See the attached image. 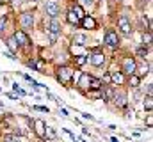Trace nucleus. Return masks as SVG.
Instances as JSON below:
<instances>
[{"mask_svg": "<svg viewBox=\"0 0 153 142\" xmlns=\"http://www.w3.org/2000/svg\"><path fill=\"white\" fill-rule=\"evenodd\" d=\"M5 44H7V48H9V50H11L13 53H14V52L18 50V43H16V39H14V37H9V39L5 41Z\"/></svg>", "mask_w": 153, "mask_h": 142, "instance_id": "19", "label": "nucleus"}, {"mask_svg": "<svg viewBox=\"0 0 153 142\" xmlns=\"http://www.w3.org/2000/svg\"><path fill=\"white\" fill-rule=\"evenodd\" d=\"M112 100H114V103L117 105V108H125V106L128 105L126 92H123V91H114V94H112Z\"/></svg>", "mask_w": 153, "mask_h": 142, "instance_id": "8", "label": "nucleus"}, {"mask_svg": "<svg viewBox=\"0 0 153 142\" xmlns=\"http://www.w3.org/2000/svg\"><path fill=\"white\" fill-rule=\"evenodd\" d=\"M71 41H73V44H76V46H85V44L89 43V39H87L85 34H75Z\"/></svg>", "mask_w": 153, "mask_h": 142, "instance_id": "14", "label": "nucleus"}, {"mask_svg": "<svg viewBox=\"0 0 153 142\" xmlns=\"http://www.w3.org/2000/svg\"><path fill=\"white\" fill-rule=\"evenodd\" d=\"M39 142H46V141H45V139H41V141H39Z\"/></svg>", "mask_w": 153, "mask_h": 142, "instance_id": "35", "label": "nucleus"}, {"mask_svg": "<svg viewBox=\"0 0 153 142\" xmlns=\"http://www.w3.org/2000/svg\"><path fill=\"white\" fill-rule=\"evenodd\" d=\"M87 59H89V55H76L75 57V64L76 66H84V64L87 62Z\"/></svg>", "mask_w": 153, "mask_h": 142, "instance_id": "22", "label": "nucleus"}, {"mask_svg": "<svg viewBox=\"0 0 153 142\" xmlns=\"http://www.w3.org/2000/svg\"><path fill=\"white\" fill-rule=\"evenodd\" d=\"M66 20H68V23H71V25H75V27H80V20L76 18V14L73 11H68V13H66Z\"/></svg>", "mask_w": 153, "mask_h": 142, "instance_id": "18", "label": "nucleus"}, {"mask_svg": "<svg viewBox=\"0 0 153 142\" xmlns=\"http://www.w3.org/2000/svg\"><path fill=\"white\" fill-rule=\"evenodd\" d=\"M32 108H34V110H39V112H46V114H48V108H46V106H32Z\"/></svg>", "mask_w": 153, "mask_h": 142, "instance_id": "28", "label": "nucleus"}, {"mask_svg": "<svg viewBox=\"0 0 153 142\" xmlns=\"http://www.w3.org/2000/svg\"><path fill=\"white\" fill-rule=\"evenodd\" d=\"M103 43L109 46V48H117L119 46V37H117V32L112 30V29H107V32H105V37H103Z\"/></svg>", "mask_w": 153, "mask_h": 142, "instance_id": "3", "label": "nucleus"}, {"mask_svg": "<svg viewBox=\"0 0 153 142\" xmlns=\"http://www.w3.org/2000/svg\"><path fill=\"white\" fill-rule=\"evenodd\" d=\"M13 89H14L20 96H25V91H23V89H20V87H18V84H13Z\"/></svg>", "mask_w": 153, "mask_h": 142, "instance_id": "27", "label": "nucleus"}, {"mask_svg": "<svg viewBox=\"0 0 153 142\" xmlns=\"http://www.w3.org/2000/svg\"><path fill=\"white\" fill-rule=\"evenodd\" d=\"M152 106H153V103H152V96H146V101H144V108L148 110V114L152 112Z\"/></svg>", "mask_w": 153, "mask_h": 142, "instance_id": "24", "label": "nucleus"}, {"mask_svg": "<svg viewBox=\"0 0 153 142\" xmlns=\"http://www.w3.org/2000/svg\"><path fill=\"white\" fill-rule=\"evenodd\" d=\"M143 41H144V46H148V48H150V44H152V32H144Z\"/></svg>", "mask_w": 153, "mask_h": 142, "instance_id": "23", "label": "nucleus"}, {"mask_svg": "<svg viewBox=\"0 0 153 142\" xmlns=\"http://www.w3.org/2000/svg\"><path fill=\"white\" fill-rule=\"evenodd\" d=\"M13 37L16 39V43H18V46H29L30 44V39H29V36H27V32L25 30H16L14 34H13Z\"/></svg>", "mask_w": 153, "mask_h": 142, "instance_id": "9", "label": "nucleus"}, {"mask_svg": "<svg viewBox=\"0 0 153 142\" xmlns=\"http://www.w3.org/2000/svg\"><path fill=\"white\" fill-rule=\"evenodd\" d=\"M128 85H130L132 89H137V87L141 85V76H139L137 73L130 75V76H128Z\"/></svg>", "mask_w": 153, "mask_h": 142, "instance_id": "16", "label": "nucleus"}, {"mask_svg": "<svg viewBox=\"0 0 153 142\" xmlns=\"http://www.w3.org/2000/svg\"><path fill=\"white\" fill-rule=\"evenodd\" d=\"M34 132H36V135H38L39 139H43L46 135V124H45L43 119H36L34 121Z\"/></svg>", "mask_w": 153, "mask_h": 142, "instance_id": "11", "label": "nucleus"}, {"mask_svg": "<svg viewBox=\"0 0 153 142\" xmlns=\"http://www.w3.org/2000/svg\"><path fill=\"white\" fill-rule=\"evenodd\" d=\"M5 27H7V20H5V16H4V18H0V34L5 30Z\"/></svg>", "mask_w": 153, "mask_h": 142, "instance_id": "26", "label": "nucleus"}, {"mask_svg": "<svg viewBox=\"0 0 153 142\" xmlns=\"http://www.w3.org/2000/svg\"><path fill=\"white\" fill-rule=\"evenodd\" d=\"M57 80L62 84V85H70L71 84V80H73V70L70 68V66H61V68H57Z\"/></svg>", "mask_w": 153, "mask_h": 142, "instance_id": "1", "label": "nucleus"}, {"mask_svg": "<svg viewBox=\"0 0 153 142\" xmlns=\"http://www.w3.org/2000/svg\"><path fill=\"white\" fill-rule=\"evenodd\" d=\"M46 29H48V32H50V34H57V36H59V34H61V30H62V25H61V21H59L57 18H52Z\"/></svg>", "mask_w": 153, "mask_h": 142, "instance_id": "12", "label": "nucleus"}, {"mask_svg": "<svg viewBox=\"0 0 153 142\" xmlns=\"http://www.w3.org/2000/svg\"><path fill=\"white\" fill-rule=\"evenodd\" d=\"M4 141H5V142H20V139H18L16 135H5V137H4Z\"/></svg>", "mask_w": 153, "mask_h": 142, "instance_id": "25", "label": "nucleus"}, {"mask_svg": "<svg viewBox=\"0 0 153 142\" xmlns=\"http://www.w3.org/2000/svg\"><path fill=\"white\" fill-rule=\"evenodd\" d=\"M94 68H102L103 64H105V61H107V57L102 53V52H94L93 55H89V59H87Z\"/></svg>", "mask_w": 153, "mask_h": 142, "instance_id": "7", "label": "nucleus"}, {"mask_svg": "<svg viewBox=\"0 0 153 142\" xmlns=\"http://www.w3.org/2000/svg\"><path fill=\"white\" fill-rule=\"evenodd\" d=\"M117 29H119V32L123 36H132L134 34V27H132V23H130L128 14H119V18H117Z\"/></svg>", "mask_w": 153, "mask_h": 142, "instance_id": "2", "label": "nucleus"}, {"mask_svg": "<svg viewBox=\"0 0 153 142\" xmlns=\"http://www.w3.org/2000/svg\"><path fill=\"white\" fill-rule=\"evenodd\" d=\"M103 82H105V84H112V82H111V73L103 76V80H102V84H103Z\"/></svg>", "mask_w": 153, "mask_h": 142, "instance_id": "29", "label": "nucleus"}, {"mask_svg": "<svg viewBox=\"0 0 153 142\" xmlns=\"http://www.w3.org/2000/svg\"><path fill=\"white\" fill-rule=\"evenodd\" d=\"M111 82H112V84H117V85L125 84V76H123V73H121V71H111Z\"/></svg>", "mask_w": 153, "mask_h": 142, "instance_id": "15", "label": "nucleus"}, {"mask_svg": "<svg viewBox=\"0 0 153 142\" xmlns=\"http://www.w3.org/2000/svg\"><path fill=\"white\" fill-rule=\"evenodd\" d=\"M103 84H102V80L100 78H94V76H91V80H89V89H100Z\"/></svg>", "mask_w": 153, "mask_h": 142, "instance_id": "20", "label": "nucleus"}, {"mask_svg": "<svg viewBox=\"0 0 153 142\" xmlns=\"http://www.w3.org/2000/svg\"><path fill=\"white\" fill-rule=\"evenodd\" d=\"M111 142H117V139H114V137H112V139H111Z\"/></svg>", "mask_w": 153, "mask_h": 142, "instance_id": "34", "label": "nucleus"}, {"mask_svg": "<svg viewBox=\"0 0 153 142\" xmlns=\"http://www.w3.org/2000/svg\"><path fill=\"white\" fill-rule=\"evenodd\" d=\"M119 2H123V0H119Z\"/></svg>", "mask_w": 153, "mask_h": 142, "instance_id": "36", "label": "nucleus"}, {"mask_svg": "<svg viewBox=\"0 0 153 142\" xmlns=\"http://www.w3.org/2000/svg\"><path fill=\"white\" fill-rule=\"evenodd\" d=\"M152 124H153V117H152V115H148V119H146V126H148V128H152Z\"/></svg>", "mask_w": 153, "mask_h": 142, "instance_id": "30", "label": "nucleus"}, {"mask_svg": "<svg viewBox=\"0 0 153 142\" xmlns=\"http://www.w3.org/2000/svg\"><path fill=\"white\" fill-rule=\"evenodd\" d=\"M94 2H96V0H84V4H85V5H93Z\"/></svg>", "mask_w": 153, "mask_h": 142, "instance_id": "32", "label": "nucleus"}, {"mask_svg": "<svg viewBox=\"0 0 153 142\" xmlns=\"http://www.w3.org/2000/svg\"><path fill=\"white\" fill-rule=\"evenodd\" d=\"M45 13H46L50 18H57V16L61 14V5H59V2H57V0L46 2V4H45Z\"/></svg>", "mask_w": 153, "mask_h": 142, "instance_id": "5", "label": "nucleus"}, {"mask_svg": "<svg viewBox=\"0 0 153 142\" xmlns=\"http://www.w3.org/2000/svg\"><path fill=\"white\" fill-rule=\"evenodd\" d=\"M135 52H137V55H139V57L146 59V57H148V53H150V48H148V46H139Z\"/></svg>", "mask_w": 153, "mask_h": 142, "instance_id": "21", "label": "nucleus"}, {"mask_svg": "<svg viewBox=\"0 0 153 142\" xmlns=\"http://www.w3.org/2000/svg\"><path fill=\"white\" fill-rule=\"evenodd\" d=\"M70 11H73V13H75L78 20H82V18L85 16V11H84V7H82V5H78V4H71V9H70Z\"/></svg>", "mask_w": 153, "mask_h": 142, "instance_id": "17", "label": "nucleus"}, {"mask_svg": "<svg viewBox=\"0 0 153 142\" xmlns=\"http://www.w3.org/2000/svg\"><path fill=\"white\" fill-rule=\"evenodd\" d=\"M61 114H62L64 117H68V110H66V108H61Z\"/></svg>", "mask_w": 153, "mask_h": 142, "instance_id": "33", "label": "nucleus"}, {"mask_svg": "<svg viewBox=\"0 0 153 142\" xmlns=\"http://www.w3.org/2000/svg\"><path fill=\"white\" fill-rule=\"evenodd\" d=\"M34 2H36V0H34Z\"/></svg>", "mask_w": 153, "mask_h": 142, "instance_id": "37", "label": "nucleus"}, {"mask_svg": "<svg viewBox=\"0 0 153 142\" xmlns=\"http://www.w3.org/2000/svg\"><path fill=\"white\" fill-rule=\"evenodd\" d=\"M20 25H22L23 30H30V29L34 27V14H32L30 11L22 13V14H20Z\"/></svg>", "mask_w": 153, "mask_h": 142, "instance_id": "4", "label": "nucleus"}, {"mask_svg": "<svg viewBox=\"0 0 153 142\" xmlns=\"http://www.w3.org/2000/svg\"><path fill=\"white\" fill-rule=\"evenodd\" d=\"M80 27L82 29H87V30H94V29H98V21L93 18V16H84L82 20H80Z\"/></svg>", "mask_w": 153, "mask_h": 142, "instance_id": "10", "label": "nucleus"}, {"mask_svg": "<svg viewBox=\"0 0 153 142\" xmlns=\"http://www.w3.org/2000/svg\"><path fill=\"white\" fill-rule=\"evenodd\" d=\"M121 73H125V75H134V73H137V62H135V59L134 57H125L123 59V71Z\"/></svg>", "mask_w": 153, "mask_h": 142, "instance_id": "6", "label": "nucleus"}, {"mask_svg": "<svg viewBox=\"0 0 153 142\" xmlns=\"http://www.w3.org/2000/svg\"><path fill=\"white\" fill-rule=\"evenodd\" d=\"M5 57H9L11 61H16V57H14V53H13V52H5Z\"/></svg>", "mask_w": 153, "mask_h": 142, "instance_id": "31", "label": "nucleus"}, {"mask_svg": "<svg viewBox=\"0 0 153 142\" xmlns=\"http://www.w3.org/2000/svg\"><path fill=\"white\" fill-rule=\"evenodd\" d=\"M89 80H91V75L87 73H80V78H78V87L80 89H89Z\"/></svg>", "mask_w": 153, "mask_h": 142, "instance_id": "13", "label": "nucleus"}]
</instances>
